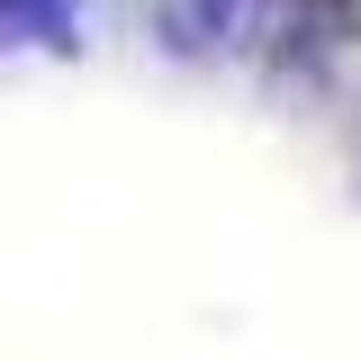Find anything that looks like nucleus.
<instances>
[{
    "mask_svg": "<svg viewBox=\"0 0 361 361\" xmlns=\"http://www.w3.org/2000/svg\"><path fill=\"white\" fill-rule=\"evenodd\" d=\"M63 9H73V0H0V45H18V37H63Z\"/></svg>",
    "mask_w": 361,
    "mask_h": 361,
    "instance_id": "obj_1",
    "label": "nucleus"
}]
</instances>
